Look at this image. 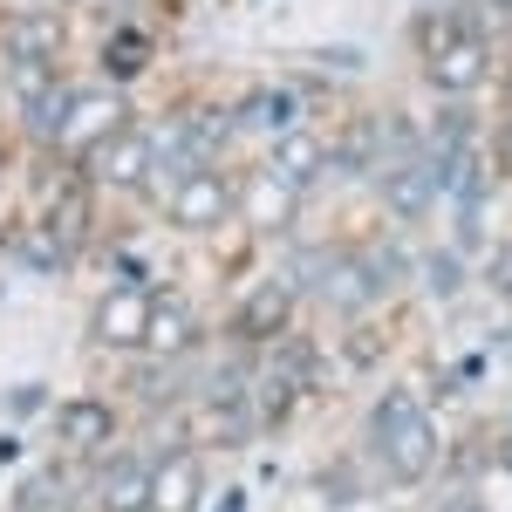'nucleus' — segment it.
I'll list each match as a JSON object with an SVG mask.
<instances>
[{"mask_svg": "<svg viewBox=\"0 0 512 512\" xmlns=\"http://www.w3.org/2000/svg\"><path fill=\"white\" fill-rule=\"evenodd\" d=\"M144 62H151V35H137V28H123L117 41H103V69H110L117 82H130L137 69H144Z\"/></svg>", "mask_w": 512, "mask_h": 512, "instance_id": "dca6fc26", "label": "nucleus"}, {"mask_svg": "<svg viewBox=\"0 0 512 512\" xmlns=\"http://www.w3.org/2000/svg\"><path fill=\"white\" fill-rule=\"evenodd\" d=\"M151 335V287H110L96 301V342L103 349H144Z\"/></svg>", "mask_w": 512, "mask_h": 512, "instance_id": "423d86ee", "label": "nucleus"}, {"mask_svg": "<svg viewBox=\"0 0 512 512\" xmlns=\"http://www.w3.org/2000/svg\"><path fill=\"white\" fill-rule=\"evenodd\" d=\"M130 103L123 89H69V110L55 123V151H103L110 137H123Z\"/></svg>", "mask_w": 512, "mask_h": 512, "instance_id": "7ed1b4c3", "label": "nucleus"}, {"mask_svg": "<svg viewBox=\"0 0 512 512\" xmlns=\"http://www.w3.org/2000/svg\"><path fill=\"white\" fill-rule=\"evenodd\" d=\"M267 362H274V369H280V376H287V383H294L301 396L321 390V376H328V355H321L315 342H301V335H287V342H280Z\"/></svg>", "mask_w": 512, "mask_h": 512, "instance_id": "4468645a", "label": "nucleus"}, {"mask_svg": "<svg viewBox=\"0 0 512 512\" xmlns=\"http://www.w3.org/2000/svg\"><path fill=\"white\" fill-rule=\"evenodd\" d=\"M287 328H294V287H287V280L253 287V294L239 301V315H233V335L239 342H260V349H280Z\"/></svg>", "mask_w": 512, "mask_h": 512, "instance_id": "39448f33", "label": "nucleus"}, {"mask_svg": "<svg viewBox=\"0 0 512 512\" xmlns=\"http://www.w3.org/2000/svg\"><path fill=\"white\" fill-rule=\"evenodd\" d=\"M55 437H62V451H76V458H96L110 437H117V417H110V403H69L62 410V424H55Z\"/></svg>", "mask_w": 512, "mask_h": 512, "instance_id": "9b49d317", "label": "nucleus"}, {"mask_svg": "<svg viewBox=\"0 0 512 512\" xmlns=\"http://www.w3.org/2000/svg\"><path fill=\"white\" fill-rule=\"evenodd\" d=\"M431 287H437V294L458 287V260H451V253H431Z\"/></svg>", "mask_w": 512, "mask_h": 512, "instance_id": "6ab92c4d", "label": "nucleus"}, {"mask_svg": "<svg viewBox=\"0 0 512 512\" xmlns=\"http://www.w3.org/2000/svg\"><path fill=\"white\" fill-rule=\"evenodd\" d=\"M294 103H301L294 89H280V96H253V103L239 110V123H246V130H274V123L294 117Z\"/></svg>", "mask_w": 512, "mask_h": 512, "instance_id": "a211bd4d", "label": "nucleus"}, {"mask_svg": "<svg viewBox=\"0 0 512 512\" xmlns=\"http://www.w3.org/2000/svg\"><path fill=\"white\" fill-rule=\"evenodd\" d=\"M151 171H158V144L151 137H130L123 130V137H110L96 151V185H123L130 192V185H151Z\"/></svg>", "mask_w": 512, "mask_h": 512, "instance_id": "9d476101", "label": "nucleus"}, {"mask_svg": "<svg viewBox=\"0 0 512 512\" xmlns=\"http://www.w3.org/2000/svg\"><path fill=\"white\" fill-rule=\"evenodd\" d=\"M424 69L444 96H472L485 82V35L478 21H431L424 28Z\"/></svg>", "mask_w": 512, "mask_h": 512, "instance_id": "f03ea898", "label": "nucleus"}, {"mask_svg": "<svg viewBox=\"0 0 512 512\" xmlns=\"http://www.w3.org/2000/svg\"><path fill=\"white\" fill-rule=\"evenodd\" d=\"M321 164H328V151H321L308 130H280L274 151H267V171H274V178H287V185H315Z\"/></svg>", "mask_w": 512, "mask_h": 512, "instance_id": "f8f14e48", "label": "nucleus"}, {"mask_svg": "<svg viewBox=\"0 0 512 512\" xmlns=\"http://www.w3.org/2000/svg\"><path fill=\"white\" fill-rule=\"evenodd\" d=\"M444 512H492V506H485V499H472V492H458V499H451Z\"/></svg>", "mask_w": 512, "mask_h": 512, "instance_id": "4be33fe9", "label": "nucleus"}, {"mask_svg": "<svg viewBox=\"0 0 512 512\" xmlns=\"http://www.w3.org/2000/svg\"><path fill=\"white\" fill-rule=\"evenodd\" d=\"M499 458H506V472H512V437H506V451H499Z\"/></svg>", "mask_w": 512, "mask_h": 512, "instance_id": "b1692460", "label": "nucleus"}, {"mask_svg": "<svg viewBox=\"0 0 512 512\" xmlns=\"http://www.w3.org/2000/svg\"><path fill=\"white\" fill-rule=\"evenodd\" d=\"M485 274H492V287H499V294H512V246L492 260V267H485Z\"/></svg>", "mask_w": 512, "mask_h": 512, "instance_id": "aec40b11", "label": "nucleus"}, {"mask_svg": "<svg viewBox=\"0 0 512 512\" xmlns=\"http://www.w3.org/2000/svg\"><path fill=\"white\" fill-rule=\"evenodd\" d=\"M96 512H151V458H110L96 472Z\"/></svg>", "mask_w": 512, "mask_h": 512, "instance_id": "1a4fd4ad", "label": "nucleus"}, {"mask_svg": "<svg viewBox=\"0 0 512 512\" xmlns=\"http://www.w3.org/2000/svg\"><path fill=\"white\" fill-rule=\"evenodd\" d=\"M164 219H171L178 233H212V226H226V219H233V185H226L219 171H192V178H178V185H171Z\"/></svg>", "mask_w": 512, "mask_h": 512, "instance_id": "20e7f679", "label": "nucleus"}, {"mask_svg": "<svg viewBox=\"0 0 512 512\" xmlns=\"http://www.w3.org/2000/svg\"><path fill=\"white\" fill-rule=\"evenodd\" d=\"M62 260H69V246L55 226H41V233L21 239V267H35V274H62Z\"/></svg>", "mask_w": 512, "mask_h": 512, "instance_id": "f3484780", "label": "nucleus"}, {"mask_svg": "<svg viewBox=\"0 0 512 512\" xmlns=\"http://www.w3.org/2000/svg\"><path fill=\"white\" fill-rule=\"evenodd\" d=\"M7 48H14V55H21V62H48V55H55V48H62V21H14V28H7Z\"/></svg>", "mask_w": 512, "mask_h": 512, "instance_id": "2eb2a0df", "label": "nucleus"}, {"mask_svg": "<svg viewBox=\"0 0 512 512\" xmlns=\"http://www.w3.org/2000/svg\"><path fill=\"white\" fill-rule=\"evenodd\" d=\"M212 512H246V492H239V485H226V492H219V506Z\"/></svg>", "mask_w": 512, "mask_h": 512, "instance_id": "412c9836", "label": "nucleus"}, {"mask_svg": "<svg viewBox=\"0 0 512 512\" xmlns=\"http://www.w3.org/2000/svg\"><path fill=\"white\" fill-rule=\"evenodd\" d=\"M369 451H376V465L390 472V485H424V478L437 472V458H444L424 396L403 390V383H390V390L376 396V403H369Z\"/></svg>", "mask_w": 512, "mask_h": 512, "instance_id": "f257e3e1", "label": "nucleus"}, {"mask_svg": "<svg viewBox=\"0 0 512 512\" xmlns=\"http://www.w3.org/2000/svg\"><path fill=\"white\" fill-rule=\"evenodd\" d=\"M492 7H512V0H492Z\"/></svg>", "mask_w": 512, "mask_h": 512, "instance_id": "393cba45", "label": "nucleus"}, {"mask_svg": "<svg viewBox=\"0 0 512 512\" xmlns=\"http://www.w3.org/2000/svg\"><path fill=\"white\" fill-rule=\"evenodd\" d=\"M151 362H185L198 349V315L185 294H151V335H144Z\"/></svg>", "mask_w": 512, "mask_h": 512, "instance_id": "6e6552de", "label": "nucleus"}, {"mask_svg": "<svg viewBox=\"0 0 512 512\" xmlns=\"http://www.w3.org/2000/svg\"><path fill=\"white\" fill-rule=\"evenodd\" d=\"M7 458H14V444H7V437H0V465H7Z\"/></svg>", "mask_w": 512, "mask_h": 512, "instance_id": "5701e85b", "label": "nucleus"}, {"mask_svg": "<svg viewBox=\"0 0 512 512\" xmlns=\"http://www.w3.org/2000/svg\"><path fill=\"white\" fill-rule=\"evenodd\" d=\"M246 212H253V226L260 233H287L294 219H301V198H294V185L287 178H253V192H246Z\"/></svg>", "mask_w": 512, "mask_h": 512, "instance_id": "ddd939ff", "label": "nucleus"}, {"mask_svg": "<svg viewBox=\"0 0 512 512\" xmlns=\"http://www.w3.org/2000/svg\"><path fill=\"white\" fill-rule=\"evenodd\" d=\"M205 506V465L192 451L151 458V512H198Z\"/></svg>", "mask_w": 512, "mask_h": 512, "instance_id": "0eeeda50", "label": "nucleus"}]
</instances>
